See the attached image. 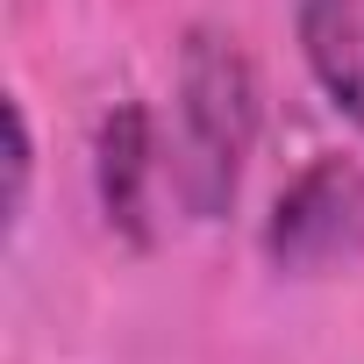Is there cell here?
I'll list each match as a JSON object with an SVG mask.
<instances>
[{"instance_id":"cell-2","label":"cell","mask_w":364,"mask_h":364,"mask_svg":"<svg viewBox=\"0 0 364 364\" xmlns=\"http://www.w3.org/2000/svg\"><path fill=\"white\" fill-rule=\"evenodd\" d=\"M257 243L279 279H336L364 264V164L343 150L307 157L279 186Z\"/></svg>"},{"instance_id":"cell-4","label":"cell","mask_w":364,"mask_h":364,"mask_svg":"<svg viewBox=\"0 0 364 364\" xmlns=\"http://www.w3.org/2000/svg\"><path fill=\"white\" fill-rule=\"evenodd\" d=\"M293 29L321 100L364 136V0H300Z\"/></svg>"},{"instance_id":"cell-1","label":"cell","mask_w":364,"mask_h":364,"mask_svg":"<svg viewBox=\"0 0 364 364\" xmlns=\"http://www.w3.org/2000/svg\"><path fill=\"white\" fill-rule=\"evenodd\" d=\"M264 129V86L236 29L193 22L171 72V136H164V178L171 200L193 222H222L250 178Z\"/></svg>"},{"instance_id":"cell-5","label":"cell","mask_w":364,"mask_h":364,"mask_svg":"<svg viewBox=\"0 0 364 364\" xmlns=\"http://www.w3.org/2000/svg\"><path fill=\"white\" fill-rule=\"evenodd\" d=\"M29 178H36V136H29V107H22V100H8V229H22Z\"/></svg>"},{"instance_id":"cell-3","label":"cell","mask_w":364,"mask_h":364,"mask_svg":"<svg viewBox=\"0 0 364 364\" xmlns=\"http://www.w3.org/2000/svg\"><path fill=\"white\" fill-rule=\"evenodd\" d=\"M164 178V136L143 100H114L93 129V200L122 243H150V200Z\"/></svg>"}]
</instances>
